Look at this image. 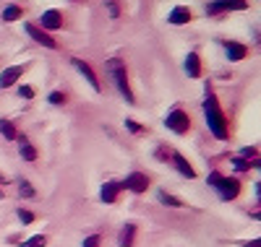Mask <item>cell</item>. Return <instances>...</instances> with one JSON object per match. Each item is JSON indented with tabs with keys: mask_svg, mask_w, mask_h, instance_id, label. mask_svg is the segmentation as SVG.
<instances>
[{
	"mask_svg": "<svg viewBox=\"0 0 261 247\" xmlns=\"http://www.w3.org/2000/svg\"><path fill=\"white\" fill-rule=\"evenodd\" d=\"M204 117H206L209 130L214 133V138L227 141V136H230L227 117H225V112L220 109V102H217V97L212 91H206V97H204Z\"/></svg>",
	"mask_w": 261,
	"mask_h": 247,
	"instance_id": "1",
	"label": "cell"
},
{
	"mask_svg": "<svg viewBox=\"0 0 261 247\" xmlns=\"http://www.w3.org/2000/svg\"><path fill=\"white\" fill-rule=\"evenodd\" d=\"M107 71H110V76H113V83L118 86L120 97H123L128 104H136V99H134V91H130V86H128L125 63H123V60H118V57H110V60H107Z\"/></svg>",
	"mask_w": 261,
	"mask_h": 247,
	"instance_id": "2",
	"label": "cell"
},
{
	"mask_svg": "<svg viewBox=\"0 0 261 247\" xmlns=\"http://www.w3.org/2000/svg\"><path fill=\"white\" fill-rule=\"evenodd\" d=\"M165 128L172 130V133H178V136H186V133L191 130V117L186 115V112L180 107L175 109H170L167 112V117H165Z\"/></svg>",
	"mask_w": 261,
	"mask_h": 247,
	"instance_id": "3",
	"label": "cell"
},
{
	"mask_svg": "<svg viewBox=\"0 0 261 247\" xmlns=\"http://www.w3.org/2000/svg\"><path fill=\"white\" fill-rule=\"evenodd\" d=\"M123 190H130V193H146L149 190V177L144 172H130L125 179H120Z\"/></svg>",
	"mask_w": 261,
	"mask_h": 247,
	"instance_id": "4",
	"label": "cell"
},
{
	"mask_svg": "<svg viewBox=\"0 0 261 247\" xmlns=\"http://www.w3.org/2000/svg\"><path fill=\"white\" fill-rule=\"evenodd\" d=\"M217 193H220L222 200H235L241 195V179L238 177H222L220 185H217Z\"/></svg>",
	"mask_w": 261,
	"mask_h": 247,
	"instance_id": "5",
	"label": "cell"
},
{
	"mask_svg": "<svg viewBox=\"0 0 261 247\" xmlns=\"http://www.w3.org/2000/svg\"><path fill=\"white\" fill-rule=\"evenodd\" d=\"M24 32H27L37 44H42V47H47V50H58V42H55L47 32H42L37 24H29V21H27V24H24Z\"/></svg>",
	"mask_w": 261,
	"mask_h": 247,
	"instance_id": "6",
	"label": "cell"
},
{
	"mask_svg": "<svg viewBox=\"0 0 261 247\" xmlns=\"http://www.w3.org/2000/svg\"><path fill=\"white\" fill-rule=\"evenodd\" d=\"M71 63H73V68H76V71H79V73H81L86 81H89V86L94 88V91H102V83H99V78H97V73L92 71V65H89V63H84L81 57H73Z\"/></svg>",
	"mask_w": 261,
	"mask_h": 247,
	"instance_id": "7",
	"label": "cell"
},
{
	"mask_svg": "<svg viewBox=\"0 0 261 247\" xmlns=\"http://www.w3.org/2000/svg\"><path fill=\"white\" fill-rule=\"evenodd\" d=\"M24 71H27V65H11V68H6L3 73H0V88L13 86L21 76H24Z\"/></svg>",
	"mask_w": 261,
	"mask_h": 247,
	"instance_id": "8",
	"label": "cell"
},
{
	"mask_svg": "<svg viewBox=\"0 0 261 247\" xmlns=\"http://www.w3.org/2000/svg\"><path fill=\"white\" fill-rule=\"evenodd\" d=\"M222 47H225L227 60H232V63L248 57V47H246V44H241V42H222Z\"/></svg>",
	"mask_w": 261,
	"mask_h": 247,
	"instance_id": "9",
	"label": "cell"
},
{
	"mask_svg": "<svg viewBox=\"0 0 261 247\" xmlns=\"http://www.w3.org/2000/svg\"><path fill=\"white\" fill-rule=\"evenodd\" d=\"M39 24H42V32H45V29L55 32V29L63 26V13L60 11H45V13H42V18H39Z\"/></svg>",
	"mask_w": 261,
	"mask_h": 247,
	"instance_id": "10",
	"label": "cell"
},
{
	"mask_svg": "<svg viewBox=\"0 0 261 247\" xmlns=\"http://www.w3.org/2000/svg\"><path fill=\"white\" fill-rule=\"evenodd\" d=\"M123 190L120 185V179H113V182H105L102 190H99V198H102V203H115L118 200V193Z\"/></svg>",
	"mask_w": 261,
	"mask_h": 247,
	"instance_id": "11",
	"label": "cell"
},
{
	"mask_svg": "<svg viewBox=\"0 0 261 247\" xmlns=\"http://www.w3.org/2000/svg\"><path fill=\"white\" fill-rule=\"evenodd\" d=\"M170 159H172V164H175V169L186 177V179H193L196 177V169L188 164V159H186V156L183 153H178V151H172V156H170Z\"/></svg>",
	"mask_w": 261,
	"mask_h": 247,
	"instance_id": "12",
	"label": "cell"
},
{
	"mask_svg": "<svg viewBox=\"0 0 261 247\" xmlns=\"http://www.w3.org/2000/svg\"><path fill=\"white\" fill-rule=\"evenodd\" d=\"M191 18H193L191 8H186V6H175V8L170 11V16H167V24H175V26H180V24H188Z\"/></svg>",
	"mask_w": 261,
	"mask_h": 247,
	"instance_id": "13",
	"label": "cell"
},
{
	"mask_svg": "<svg viewBox=\"0 0 261 247\" xmlns=\"http://www.w3.org/2000/svg\"><path fill=\"white\" fill-rule=\"evenodd\" d=\"M248 6L246 3H212L206 6V13L209 16H217V13H227V11H246Z\"/></svg>",
	"mask_w": 261,
	"mask_h": 247,
	"instance_id": "14",
	"label": "cell"
},
{
	"mask_svg": "<svg viewBox=\"0 0 261 247\" xmlns=\"http://www.w3.org/2000/svg\"><path fill=\"white\" fill-rule=\"evenodd\" d=\"M16 141H18V151H21V156H24V162H37L39 153H37V148L29 143V138H27V136H18Z\"/></svg>",
	"mask_w": 261,
	"mask_h": 247,
	"instance_id": "15",
	"label": "cell"
},
{
	"mask_svg": "<svg viewBox=\"0 0 261 247\" xmlns=\"http://www.w3.org/2000/svg\"><path fill=\"white\" fill-rule=\"evenodd\" d=\"M186 73L191 78H201V57L196 52H188V57H186Z\"/></svg>",
	"mask_w": 261,
	"mask_h": 247,
	"instance_id": "16",
	"label": "cell"
},
{
	"mask_svg": "<svg viewBox=\"0 0 261 247\" xmlns=\"http://www.w3.org/2000/svg\"><path fill=\"white\" fill-rule=\"evenodd\" d=\"M134 237H136V224H125L118 234V244L120 247H134Z\"/></svg>",
	"mask_w": 261,
	"mask_h": 247,
	"instance_id": "17",
	"label": "cell"
},
{
	"mask_svg": "<svg viewBox=\"0 0 261 247\" xmlns=\"http://www.w3.org/2000/svg\"><path fill=\"white\" fill-rule=\"evenodd\" d=\"M157 200H160L162 206H170V208H180L183 206V200L175 198V195H170L167 190H157Z\"/></svg>",
	"mask_w": 261,
	"mask_h": 247,
	"instance_id": "18",
	"label": "cell"
},
{
	"mask_svg": "<svg viewBox=\"0 0 261 247\" xmlns=\"http://www.w3.org/2000/svg\"><path fill=\"white\" fill-rule=\"evenodd\" d=\"M0 136H3L6 141H16L18 138V130L11 120H0Z\"/></svg>",
	"mask_w": 261,
	"mask_h": 247,
	"instance_id": "19",
	"label": "cell"
},
{
	"mask_svg": "<svg viewBox=\"0 0 261 247\" xmlns=\"http://www.w3.org/2000/svg\"><path fill=\"white\" fill-rule=\"evenodd\" d=\"M21 16H24L21 6H6V11H3V21H16V18H21Z\"/></svg>",
	"mask_w": 261,
	"mask_h": 247,
	"instance_id": "20",
	"label": "cell"
},
{
	"mask_svg": "<svg viewBox=\"0 0 261 247\" xmlns=\"http://www.w3.org/2000/svg\"><path fill=\"white\" fill-rule=\"evenodd\" d=\"M45 244H47V237H45V234H34V237H29L21 247H45Z\"/></svg>",
	"mask_w": 261,
	"mask_h": 247,
	"instance_id": "21",
	"label": "cell"
},
{
	"mask_svg": "<svg viewBox=\"0 0 261 247\" xmlns=\"http://www.w3.org/2000/svg\"><path fill=\"white\" fill-rule=\"evenodd\" d=\"M18 193L24 198H34V188L29 185V179H18Z\"/></svg>",
	"mask_w": 261,
	"mask_h": 247,
	"instance_id": "22",
	"label": "cell"
},
{
	"mask_svg": "<svg viewBox=\"0 0 261 247\" xmlns=\"http://www.w3.org/2000/svg\"><path fill=\"white\" fill-rule=\"evenodd\" d=\"M18 221H21V227H27V224H34V213L27 211V208H18Z\"/></svg>",
	"mask_w": 261,
	"mask_h": 247,
	"instance_id": "23",
	"label": "cell"
},
{
	"mask_svg": "<svg viewBox=\"0 0 261 247\" xmlns=\"http://www.w3.org/2000/svg\"><path fill=\"white\" fill-rule=\"evenodd\" d=\"M232 167H235L238 172H248V169H251V167H256V164H251V162L241 159V156H235V159H232Z\"/></svg>",
	"mask_w": 261,
	"mask_h": 247,
	"instance_id": "24",
	"label": "cell"
},
{
	"mask_svg": "<svg viewBox=\"0 0 261 247\" xmlns=\"http://www.w3.org/2000/svg\"><path fill=\"white\" fill-rule=\"evenodd\" d=\"M154 156H157V159H160V162H167V159H170V156H172V148H167V146H160V148L154 151Z\"/></svg>",
	"mask_w": 261,
	"mask_h": 247,
	"instance_id": "25",
	"label": "cell"
},
{
	"mask_svg": "<svg viewBox=\"0 0 261 247\" xmlns=\"http://www.w3.org/2000/svg\"><path fill=\"white\" fill-rule=\"evenodd\" d=\"M47 102L55 104V107H60V104H65V94H63V91H53V94L47 97Z\"/></svg>",
	"mask_w": 261,
	"mask_h": 247,
	"instance_id": "26",
	"label": "cell"
},
{
	"mask_svg": "<svg viewBox=\"0 0 261 247\" xmlns=\"http://www.w3.org/2000/svg\"><path fill=\"white\" fill-rule=\"evenodd\" d=\"M256 153H258V148H256V146H243V148H241V159H246V162H248L251 156H256Z\"/></svg>",
	"mask_w": 261,
	"mask_h": 247,
	"instance_id": "27",
	"label": "cell"
},
{
	"mask_svg": "<svg viewBox=\"0 0 261 247\" xmlns=\"http://www.w3.org/2000/svg\"><path fill=\"white\" fill-rule=\"evenodd\" d=\"M99 234H89V237H86L84 242H81V247H99Z\"/></svg>",
	"mask_w": 261,
	"mask_h": 247,
	"instance_id": "28",
	"label": "cell"
},
{
	"mask_svg": "<svg viewBox=\"0 0 261 247\" xmlns=\"http://www.w3.org/2000/svg\"><path fill=\"white\" fill-rule=\"evenodd\" d=\"M125 128H128L130 133H136V136H139V133H146V128L139 125V122H134V120H125Z\"/></svg>",
	"mask_w": 261,
	"mask_h": 247,
	"instance_id": "29",
	"label": "cell"
},
{
	"mask_svg": "<svg viewBox=\"0 0 261 247\" xmlns=\"http://www.w3.org/2000/svg\"><path fill=\"white\" fill-rule=\"evenodd\" d=\"M34 88L32 86H18V97H24V99H34Z\"/></svg>",
	"mask_w": 261,
	"mask_h": 247,
	"instance_id": "30",
	"label": "cell"
},
{
	"mask_svg": "<svg viewBox=\"0 0 261 247\" xmlns=\"http://www.w3.org/2000/svg\"><path fill=\"white\" fill-rule=\"evenodd\" d=\"M220 179H222V174H220V172H212V174H209V185H212V188H217V185H220Z\"/></svg>",
	"mask_w": 261,
	"mask_h": 247,
	"instance_id": "31",
	"label": "cell"
},
{
	"mask_svg": "<svg viewBox=\"0 0 261 247\" xmlns=\"http://www.w3.org/2000/svg\"><path fill=\"white\" fill-rule=\"evenodd\" d=\"M107 11H110V16H113V18H118V16H120V6H118V3H107Z\"/></svg>",
	"mask_w": 261,
	"mask_h": 247,
	"instance_id": "32",
	"label": "cell"
},
{
	"mask_svg": "<svg viewBox=\"0 0 261 247\" xmlns=\"http://www.w3.org/2000/svg\"><path fill=\"white\" fill-rule=\"evenodd\" d=\"M258 244H261V242H258V239H253V242H246L243 247H258Z\"/></svg>",
	"mask_w": 261,
	"mask_h": 247,
	"instance_id": "33",
	"label": "cell"
},
{
	"mask_svg": "<svg viewBox=\"0 0 261 247\" xmlns=\"http://www.w3.org/2000/svg\"><path fill=\"white\" fill-rule=\"evenodd\" d=\"M0 185H6V177L3 174H0Z\"/></svg>",
	"mask_w": 261,
	"mask_h": 247,
	"instance_id": "34",
	"label": "cell"
},
{
	"mask_svg": "<svg viewBox=\"0 0 261 247\" xmlns=\"http://www.w3.org/2000/svg\"><path fill=\"white\" fill-rule=\"evenodd\" d=\"M0 198H3V188H0Z\"/></svg>",
	"mask_w": 261,
	"mask_h": 247,
	"instance_id": "35",
	"label": "cell"
}]
</instances>
